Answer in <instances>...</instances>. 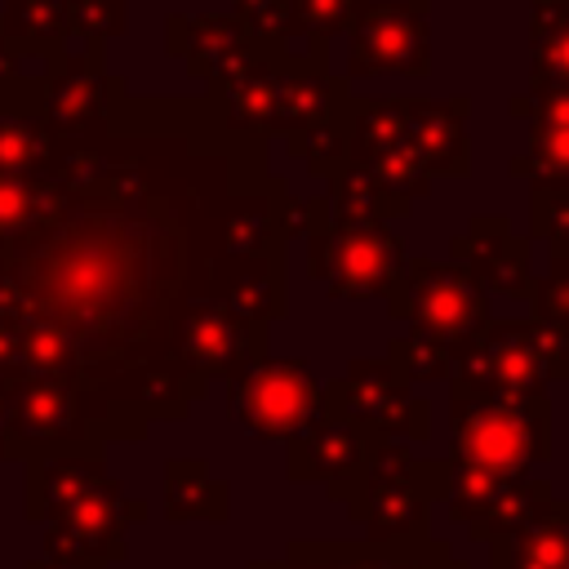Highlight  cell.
Instances as JSON below:
<instances>
[{
  "label": "cell",
  "instance_id": "cell-1",
  "mask_svg": "<svg viewBox=\"0 0 569 569\" xmlns=\"http://www.w3.org/2000/svg\"><path fill=\"white\" fill-rule=\"evenodd\" d=\"M542 445H547L542 400H502V396L458 391V413H453L458 467L480 471L489 480H516L529 458L547 453Z\"/></svg>",
  "mask_w": 569,
  "mask_h": 569
},
{
  "label": "cell",
  "instance_id": "cell-9",
  "mask_svg": "<svg viewBox=\"0 0 569 569\" xmlns=\"http://www.w3.org/2000/svg\"><path fill=\"white\" fill-rule=\"evenodd\" d=\"M102 485H111L102 453L93 445H62V449H44L27 458V493H22V511L27 520H58L67 507H76L80 498L98 493Z\"/></svg>",
  "mask_w": 569,
  "mask_h": 569
},
{
  "label": "cell",
  "instance_id": "cell-14",
  "mask_svg": "<svg viewBox=\"0 0 569 569\" xmlns=\"http://www.w3.org/2000/svg\"><path fill=\"white\" fill-rule=\"evenodd\" d=\"M356 462H360V431L347 422H320V427H311V436H302L293 445V476L298 480L311 471L338 476Z\"/></svg>",
  "mask_w": 569,
  "mask_h": 569
},
{
  "label": "cell",
  "instance_id": "cell-15",
  "mask_svg": "<svg viewBox=\"0 0 569 569\" xmlns=\"http://www.w3.org/2000/svg\"><path fill=\"white\" fill-rule=\"evenodd\" d=\"M164 507L169 520H222V489L209 480L204 462H169L164 471Z\"/></svg>",
  "mask_w": 569,
  "mask_h": 569
},
{
  "label": "cell",
  "instance_id": "cell-16",
  "mask_svg": "<svg viewBox=\"0 0 569 569\" xmlns=\"http://www.w3.org/2000/svg\"><path fill=\"white\" fill-rule=\"evenodd\" d=\"M533 156L547 173L569 178V93H542V111L533 124Z\"/></svg>",
  "mask_w": 569,
  "mask_h": 569
},
{
  "label": "cell",
  "instance_id": "cell-7",
  "mask_svg": "<svg viewBox=\"0 0 569 569\" xmlns=\"http://www.w3.org/2000/svg\"><path fill=\"white\" fill-rule=\"evenodd\" d=\"M316 280L333 293H382L400 276V240L382 236L378 227H342L316 244Z\"/></svg>",
  "mask_w": 569,
  "mask_h": 569
},
{
  "label": "cell",
  "instance_id": "cell-19",
  "mask_svg": "<svg viewBox=\"0 0 569 569\" xmlns=\"http://www.w3.org/2000/svg\"><path fill=\"white\" fill-rule=\"evenodd\" d=\"M67 27L84 40H102L124 31V0H67Z\"/></svg>",
  "mask_w": 569,
  "mask_h": 569
},
{
  "label": "cell",
  "instance_id": "cell-21",
  "mask_svg": "<svg viewBox=\"0 0 569 569\" xmlns=\"http://www.w3.org/2000/svg\"><path fill=\"white\" fill-rule=\"evenodd\" d=\"M27 569H102V565H62V560H31Z\"/></svg>",
  "mask_w": 569,
  "mask_h": 569
},
{
  "label": "cell",
  "instance_id": "cell-22",
  "mask_svg": "<svg viewBox=\"0 0 569 569\" xmlns=\"http://www.w3.org/2000/svg\"><path fill=\"white\" fill-rule=\"evenodd\" d=\"M0 458H13V445H9V431H4V409H0Z\"/></svg>",
  "mask_w": 569,
  "mask_h": 569
},
{
  "label": "cell",
  "instance_id": "cell-2",
  "mask_svg": "<svg viewBox=\"0 0 569 569\" xmlns=\"http://www.w3.org/2000/svg\"><path fill=\"white\" fill-rule=\"evenodd\" d=\"M569 356L560 338L538 325H502L489 338H476L462 356V382L476 396L502 400H533L542 378H565Z\"/></svg>",
  "mask_w": 569,
  "mask_h": 569
},
{
  "label": "cell",
  "instance_id": "cell-18",
  "mask_svg": "<svg viewBox=\"0 0 569 569\" xmlns=\"http://www.w3.org/2000/svg\"><path fill=\"white\" fill-rule=\"evenodd\" d=\"M369 498V520L378 529H413V520L422 516V498L405 476H373Z\"/></svg>",
  "mask_w": 569,
  "mask_h": 569
},
{
  "label": "cell",
  "instance_id": "cell-10",
  "mask_svg": "<svg viewBox=\"0 0 569 569\" xmlns=\"http://www.w3.org/2000/svg\"><path fill=\"white\" fill-rule=\"evenodd\" d=\"M333 391H351L347 409L360 413L369 427H391V431H409L413 418V400L405 387V373L396 365H351L347 378Z\"/></svg>",
  "mask_w": 569,
  "mask_h": 569
},
{
  "label": "cell",
  "instance_id": "cell-4",
  "mask_svg": "<svg viewBox=\"0 0 569 569\" xmlns=\"http://www.w3.org/2000/svg\"><path fill=\"white\" fill-rule=\"evenodd\" d=\"M231 409L253 436H298L320 413V387L298 360L244 365L231 382Z\"/></svg>",
  "mask_w": 569,
  "mask_h": 569
},
{
  "label": "cell",
  "instance_id": "cell-11",
  "mask_svg": "<svg viewBox=\"0 0 569 569\" xmlns=\"http://www.w3.org/2000/svg\"><path fill=\"white\" fill-rule=\"evenodd\" d=\"M405 147L413 151V160L427 169H467V138H462V120L449 107H422L409 102L405 107V129H400Z\"/></svg>",
  "mask_w": 569,
  "mask_h": 569
},
{
  "label": "cell",
  "instance_id": "cell-3",
  "mask_svg": "<svg viewBox=\"0 0 569 569\" xmlns=\"http://www.w3.org/2000/svg\"><path fill=\"white\" fill-rule=\"evenodd\" d=\"M0 409H4V431L13 445V458H31L44 449L62 445H93V422L84 405L49 378H9L0 382Z\"/></svg>",
  "mask_w": 569,
  "mask_h": 569
},
{
  "label": "cell",
  "instance_id": "cell-5",
  "mask_svg": "<svg viewBox=\"0 0 569 569\" xmlns=\"http://www.w3.org/2000/svg\"><path fill=\"white\" fill-rule=\"evenodd\" d=\"M138 516H142V502H124L116 480H111L53 520V529L44 533V551H49L44 560H62V565L120 560L124 556V525Z\"/></svg>",
  "mask_w": 569,
  "mask_h": 569
},
{
  "label": "cell",
  "instance_id": "cell-17",
  "mask_svg": "<svg viewBox=\"0 0 569 569\" xmlns=\"http://www.w3.org/2000/svg\"><path fill=\"white\" fill-rule=\"evenodd\" d=\"M569 560V529L560 520L542 525H520L516 551H507L502 569H565Z\"/></svg>",
  "mask_w": 569,
  "mask_h": 569
},
{
  "label": "cell",
  "instance_id": "cell-12",
  "mask_svg": "<svg viewBox=\"0 0 569 569\" xmlns=\"http://www.w3.org/2000/svg\"><path fill=\"white\" fill-rule=\"evenodd\" d=\"M0 31L18 44V53L58 58V53H67L62 40L71 36V27H67V0H4Z\"/></svg>",
  "mask_w": 569,
  "mask_h": 569
},
{
  "label": "cell",
  "instance_id": "cell-20",
  "mask_svg": "<svg viewBox=\"0 0 569 569\" xmlns=\"http://www.w3.org/2000/svg\"><path fill=\"white\" fill-rule=\"evenodd\" d=\"M347 4L351 0H284V13H293L311 27H333V22H342Z\"/></svg>",
  "mask_w": 569,
  "mask_h": 569
},
{
  "label": "cell",
  "instance_id": "cell-13",
  "mask_svg": "<svg viewBox=\"0 0 569 569\" xmlns=\"http://www.w3.org/2000/svg\"><path fill=\"white\" fill-rule=\"evenodd\" d=\"M533 80L542 93H569V4H533Z\"/></svg>",
  "mask_w": 569,
  "mask_h": 569
},
{
  "label": "cell",
  "instance_id": "cell-6",
  "mask_svg": "<svg viewBox=\"0 0 569 569\" xmlns=\"http://www.w3.org/2000/svg\"><path fill=\"white\" fill-rule=\"evenodd\" d=\"M427 4H373L351 27V71L378 76V71H409L418 76L427 67Z\"/></svg>",
  "mask_w": 569,
  "mask_h": 569
},
{
  "label": "cell",
  "instance_id": "cell-8",
  "mask_svg": "<svg viewBox=\"0 0 569 569\" xmlns=\"http://www.w3.org/2000/svg\"><path fill=\"white\" fill-rule=\"evenodd\" d=\"M405 302H409L405 311L413 316V325L431 342L467 338L485 316V302L471 289V280L453 267H440V262H409L405 267Z\"/></svg>",
  "mask_w": 569,
  "mask_h": 569
}]
</instances>
